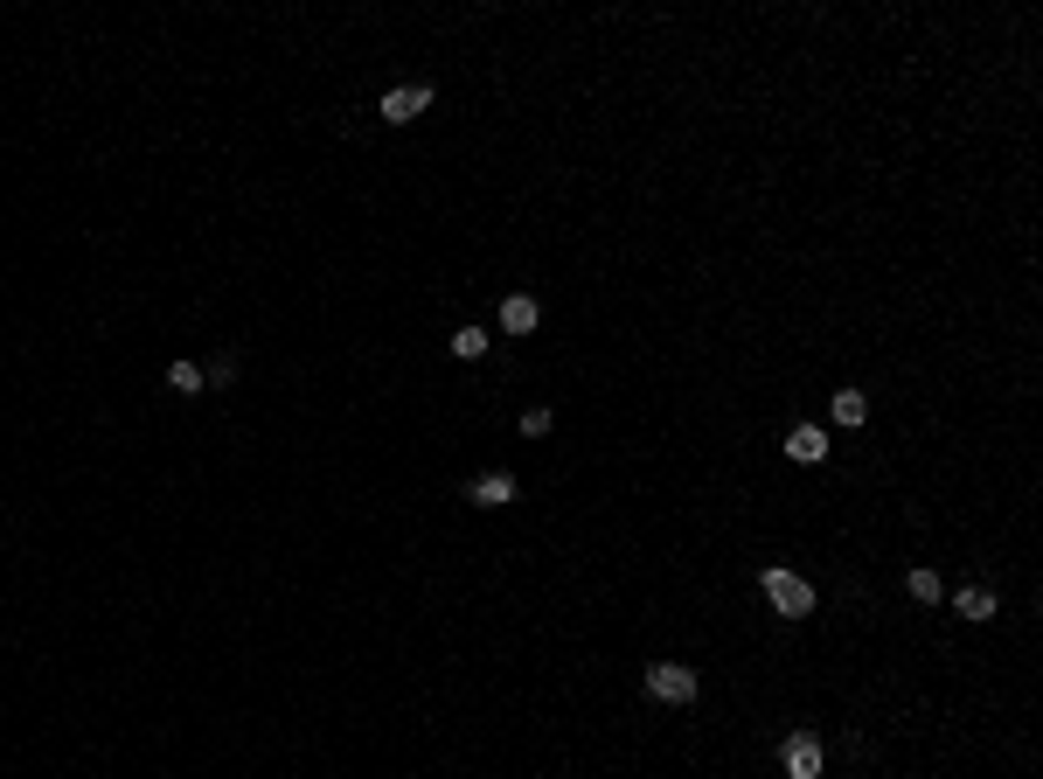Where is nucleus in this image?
<instances>
[{
  "instance_id": "obj_12",
  "label": "nucleus",
  "mask_w": 1043,
  "mask_h": 779,
  "mask_svg": "<svg viewBox=\"0 0 1043 779\" xmlns=\"http://www.w3.org/2000/svg\"><path fill=\"white\" fill-rule=\"evenodd\" d=\"M167 383H174L181 397H202V369H195V362H174V369H167Z\"/></svg>"
},
{
  "instance_id": "obj_4",
  "label": "nucleus",
  "mask_w": 1043,
  "mask_h": 779,
  "mask_svg": "<svg viewBox=\"0 0 1043 779\" xmlns=\"http://www.w3.org/2000/svg\"><path fill=\"white\" fill-rule=\"evenodd\" d=\"M425 105H432V84H397V91H383V119H390V126H411Z\"/></svg>"
},
{
  "instance_id": "obj_6",
  "label": "nucleus",
  "mask_w": 1043,
  "mask_h": 779,
  "mask_svg": "<svg viewBox=\"0 0 1043 779\" xmlns=\"http://www.w3.org/2000/svg\"><path fill=\"white\" fill-rule=\"evenodd\" d=\"M536 320H543V307H536L529 293H508V300H501V327H508V334H536Z\"/></svg>"
},
{
  "instance_id": "obj_9",
  "label": "nucleus",
  "mask_w": 1043,
  "mask_h": 779,
  "mask_svg": "<svg viewBox=\"0 0 1043 779\" xmlns=\"http://www.w3.org/2000/svg\"><path fill=\"white\" fill-rule=\"evenodd\" d=\"M870 418V397L863 390H835V425H863Z\"/></svg>"
},
{
  "instance_id": "obj_10",
  "label": "nucleus",
  "mask_w": 1043,
  "mask_h": 779,
  "mask_svg": "<svg viewBox=\"0 0 1043 779\" xmlns=\"http://www.w3.org/2000/svg\"><path fill=\"white\" fill-rule=\"evenodd\" d=\"M452 355H459V362H480V355H487V327H459V334H452Z\"/></svg>"
},
{
  "instance_id": "obj_7",
  "label": "nucleus",
  "mask_w": 1043,
  "mask_h": 779,
  "mask_svg": "<svg viewBox=\"0 0 1043 779\" xmlns=\"http://www.w3.org/2000/svg\"><path fill=\"white\" fill-rule=\"evenodd\" d=\"M501 501H515V480L508 473H480L473 480V508H501Z\"/></svg>"
},
{
  "instance_id": "obj_3",
  "label": "nucleus",
  "mask_w": 1043,
  "mask_h": 779,
  "mask_svg": "<svg viewBox=\"0 0 1043 779\" xmlns=\"http://www.w3.org/2000/svg\"><path fill=\"white\" fill-rule=\"evenodd\" d=\"M779 759H786V779H821V738L814 731H793Z\"/></svg>"
},
{
  "instance_id": "obj_5",
  "label": "nucleus",
  "mask_w": 1043,
  "mask_h": 779,
  "mask_svg": "<svg viewBox=\"0 0 1043 779\" xmlns=\"http://www.w3.org/2000/svg\"><path fill=\"white\" fill-rule=\"evenodd\" d=\"M786 460H800V467L828 460V432H821V425H793V432H786Z\"/></svg>"
},
{
  "instance_id": "obj_2",
  "label": "nucleus",
  "mask_w": 1043,
  "mask_h": 779,
  "mask_svg": "<svg viewBox=\"0 0 1043 779\" xmlns=\"http://www.w3.org/2000/svg\"><path fill=\"white\" fill-rule=\"evenodd\" d=\"M647 696H654V703H689V696H696V668L654 661V668H647Z\"/></svg>"
},
{
  "instance_id": "obj_11",
  "label": "nucleus",
  "mask_w": 1043,
  "mask_h": 779,
  "mask_svg": "<svg viewBox=\"0 0 1043 779\" xmlns=\"http://www.w3.org/2000/svg\"><path fill=\"white\" fill-rule=\"evenodd\" d=\"M911 599H918V606H939V599H946L939 571H911Z\"/></svg>"
},
{
  "instance_id": "obj_13",
  "label": "nucleus",
  "mask_w": 1043,
  "mask_h": 779,
  "mask_svg": "<svg viewBox=\"0 0 1043 779\" xmlns=\"http://www.w3.org/2000/svg\"><path fill=\"white\" fill-rule=\"evenodd\" d=\"M550 425H557V418H550V411H543V404H536V411H522V432H529V439H543V432H550Z\"/></svg>"
},
{
  "instance_id": "obj_1",
  "label": "nucleus",
  "mask_w": 1043,
  "mask_h": 779,
  "mask_svg": "<svg viewBox=\"0 0 1043 779\" xmlns=\"http://www.w3.org/2000/svg\"><path fill=\"white\" fill-rule=\"evenodd\" d=\"M758 585H765V599H772V613H779V620H807V613H814V585H807V578H793V571H779V564H772Z\"/></svg>"
},
{
  "instance_id": "obj_8",
  "label": "nucleus",
  "mask_w": 1043,
  "mask_h": 779,
  "mask_svg": "<svg viewBox=\"0 0 1043 779\" xmlns=\"http://www.w3.org/2000/svg\"><path fill=\"white\" fill-rule=\"evenodd\" d=\"M953 613H960V620H995V592H981V585H967V592H960V599H953Z\"/></svg>"
}]
</instances>
